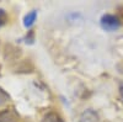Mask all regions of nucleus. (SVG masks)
I'll use <instances>...</instances> for the list:
<instances>
[{"mask_svg":"<svg viewBox=\"0 0 123 122\" xmlns=\"http://www.w3.org/2000/svg\"><path fill=\"white\" fill-rule=\"evenodd\" d=\"M100 25L105 31L115 32L121 27V20L113 14H105L100 19Z\"/></svg>","mask_w":123,"mask_h":122,"instance_id":"nucleus-1","label":"nucleus"},{"mask_svg":"<svg viewBox=\"0 0 123 122\" xmlns=\"http://www.w3.org/2000/svg\"><path fill=\"white\" fill-rule=\"evenodd\" d=\"M0 122H18V114L14 109L0 111Z\"/></svg>","mask_w":123,"mask_h":122,"instance_id":"nucleus-2","label":"nucleus"},{"mask_svg":"<svg viewBox=\"0 0 123 122\" xmlns=\"http://www.w3.org/2000/svg\"><path fill=\"white\" fill-rule=\"evenodd\" d=\"M21 48H18V47H15L12 45H6L5 46V51H4V57L6 59H18L20 56H21Z\"/></svg>","mask_w":123,"mask_h":122,"instance_id":"nucleus-3","label":"nucleus"},{"mask_svg":"<svg viewBox=\"0 0 123 122\" xmlns=\"http://www.w3.org/2000/svg\"><path fill=\"white\" fill-rule=\"evenodd\" d=\"M78 122H98V115L96 111L87 109L80 115Z\"/></svg>","mask_w":123,"mask_h":122,"instance_id":"nucleus-4","label":"nucleus"},{"mask_svg":"<svg viewBox=\"0 0 123 122\" xmlns=\"http://www.w3.org/2000/svg\"><path fill=\"white\" fill-rule=\"evenodd\" d=\"M37 20V11L36 10H31L30 13H27L24 17V26L26 28H30L35 24V21Z\"/></svg>","mask_w":123,"mask_h":122,"instance_id":"nucleus-5","label":"nucleus"},{"mask_svg":"<svg viewBox=\"0 0 123 122\" xmlns=\"http://www.w3.org/2000/svg\"><path fill=\"white\" fill-rule=\"evenodd\" d=\"M42 122H64V120H63V117H62L59 114L54 112V111H50V112H48L43 117Z\"/></svg>","mask_w":123,"mask_h":122,"instance_id":"nucleus-6","label":"nucleus"},{"mask_svg":"<svg viewBox=\"0 0 123 122\" xmlns=\"http://www.w3.org/2000/svg\"><path fill=\"white\" fill-rule=\"evenodd\" d=\"M9 100H10V95L6 93V91H5L1 86H0V106L4 105V104H6Z\"/></svg>","mask_w":123,"mask_h":122,"instance_id":"nucleus-7","label":"nucleus"},{"mask_svg":"<svg viewBox=\"0 0 123 122\" xmlns=\"http://www.w3.org/2000/svg\"><path fill=\"white\" fill-rule=\"evenodd\" d=\"M7 14L4 9H0V27H3L7 22Z\"/></svg>","mask_w":123,"mask_h":122,"instance_id":"nucleus-8","label":"nucleus"},{"mask_svg":"<svg viewBox=\"0 0 123 122\" xmlns=\"http://www.w3.org/2000/svg\"><path fill=\"white\" fill-rule=\"evenodd\" d=\"M25 39H26L27 43H33V41H35V32H33V30H30L28 33L25 37Z\"/></svg>","mask_w":123,"mask_h":122,"instance_id":"nucleus-9","label":"nucleus"},{"mask_svg":"<svg viewBox=\"0 0 123 122\" xmlns=\"http://www.w3.org/2000/svg\"><path fill=\"white\" fill-rule=\"evenodd\" d=\"M116 69H117V72H118L119 74L123 75V60H121V62H118V63L116 64Z\"/></svg>","mask_w":123,"mask_h":122,"instance_id":"nucleus-10","label":"nucleus"},{"mask_svg":"<svg viewBox=\"0 0 123 122\" xmlns=\"http://www.w3.org/2000/svg\"><path fill=\"white\" fill-rule=\"evenodd\" d=\"M118 11H119V16H121V20L123 21V5L118 9Z\"/></svg>","mask_w":123,"mask_h":122,"instance_id":"nucleus-11","label":"nucleus"},{"mask_svg":"<svg viewBox=\"0 0 123 122\" xmlns=\"http://www.w3.org/2000/svg\"><path fill=\"white\" fill-rule=\"evenodd\" d=\"M118 90H119V94H121V96L123 97V83L119 85V89H118Z\"/></svg>","mask_w":123,"mask_h":122,"instance_id":"nucleus-12","label":"nucleus"},{"mask_svg":"<svg viewBox=\"0 0 123 122\" xmlns=\"http://www.w3.org/2000/svg\"><path fill=\"white\" fill-rule=\"evenodd\" d=\"M105 122H108V121H105Z\"/></svg>","mask_w":123,"mask_h":122,"instance_id":"nucleus-13","label":"nucleus"}]
</instances>
